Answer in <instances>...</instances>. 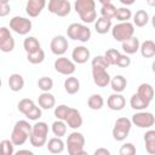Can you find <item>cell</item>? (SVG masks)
I'll return each instance as SVG.
<instances>
[{"mask_svg":"<svg viewBox=\"0 0 155 155\" xmlns=\"http://www.w3.org/2000/svg\"><path fill=\"white\" fill-rule=\"evenodd\" d=\"M74 7L84 23H92L97 18L96 2L93 0H76Z\"/></svg>","mask_w":155,"mask_h":155,"instance_id":"obj_1","label":"cell"},{"mask_svg":"<svg viewBox=\"0 0 155 155\" xmlns=\"http://www.w3.org/2000/svg\"><path fill=\"white\" fill-rule=\"evenodd\" d=\"M31 134V125L25 120H19L15 124L12 133H11V142L13 145H22L24 144Z\"/></svg>","mask_w":155,"mask_h":155,"instance_id":"obj_2","label":"cell"},{"mask_svg":"<svg viewBox=\"0 0 155 155\" xmlns=\"http://www.w3.org/2000/svg\"><path fill=\"white\" fill-rule=\"evenodd\" d=\"M48 134V125L44 121L35 122L31 126V134L29 137V142L35 148H41L47 142Z\"/></svg>","mask_w":155,"mask_h":155,"instance_id":"obj_3","label":"cell"},{"mask_svg":"<svg viewBox=\"0 0 155 155\" xmlns=\"http://www.w3.org/2000/svg\"><path fill=\"white\" fill-rule=\"evenodd\" d=\"M67 35L71 40L87 42L91 39V29L81 23H71L67 29Z\"/></svg>","mask_w":155,"mask_h":155,"instance_id":"obj_4","label":"cell"},{"mask_svg":"<svg viewBox=\"0 0 155 155\" xmlns=\"http://www.w3.org/2000/svg\"><path fill=\"white\" fill-rule=\"evenodd\" d=\"M134 34V25L131 22H121L113 27L111 35L116 41L124 42L128 39H131Z\"/></svg>","mask_w":155,"mask_h":155,"instance_id":"obj_5","label":"cell"},{"mask_svg":"<svg viewBox=\"0 0 155 155\" xmlns=\"http://www.w3.org/2000/svg\"><path fill=\"white\" fill-rule=\"evenodd\" d=\"M85 147V137L80 132H73L68 136L67 139V149L69 155H78L84 150Z\"/></svg>","mask_w":155,"mask_h":155,"instance_id":"obj_6","label":"cell"},{"mask_svg":"<svg viewBox=\"0 0 155 155\" xmlns=\"http://www.w3.org/2000/svg\"><path fill=\"white\" fill-rule=\"evenodd\" d=\"M131 127H132V124H131V120H128L127 117H119L116 121H115V125H114V128H113V137L115 140H125L126 137L128 136L130 131H131Z\"/></svg>","mask_w":155,"mask_h":155,"instance_id":"obj_7","label":"cell"},{"mask_svg":"<svg viewBox=\"0 0 155 155\" xmlns=\"http://www.w3.org/2000/svg\"><path fill=\"white\" fill-rule=\"evenodd\" d=\"M31 21L25 17L15 16L12 19H10V29L19 35H27L31 30Z\"/></svg>","mask_w":155,"mask_h":155,"instance_id":"obj_8","label":"cell"},{"mask_svg":"<svg viewBox=\"0 0 155 155\" xmlns=\"http://www.w3.org/2000/svg\"><path fill=\"white\" fill-rule=\"evenodd\" d=\"M47 6H48V11L58 17L68 16L71 10V5L68 0H50Z\"/></svg>","mask_w":155,"mask_h":155,"instance_id":"obj_9","label":"cell"},{"mask_svg":"<svg viewBox=\"0 0 155 155\" xmlns=\"http://www.w3.org/2000/svg\"><path fill=\"white\" fill-rule=\"evenodd\" d=\"M131 124L136 125L139 128H150L155 124V117L151 113L148 111H139L132 115Z\"/></svg>","mask_w":155,"mask_h":155,"instance_id":"obj_10","label":"cell"},{"mask_svg":"<svg viewBox=\"0 0 155 155\" xmlns=\"http://www.w3.org/2000/svg\"><path fill=\"white\" fill-rule=\"evenodd\" d=\"M54 69L57 73L62 74V75H67V76H71L75 73V63L70 59H68L67 57H58L54 61Z\"/></svg>","mask_w":155,"mask_h":155,"instance_id":"obj_11","label":"cell"},{"mask_svg":"<svg viewBox=\"0 0 155 155\" xmlns=\"http://www.w3.org/2000/svg\"><path fill=\"white\" fill-rule=\"evenodd\" d=\"M15 48V39L6 27H0V51L7 53L13 51Z\"/></svg>","mask_w":155,"mask_h":155,"instance_id":"obj_12","label":"cell"},{"mask_svg":"<svg viewBox=\"0 0 155 155\" xmlns=\"http://www.w3.org/2000/svg\"><path fill=\"white\" fill-rule=\"evenodd\" d=\"M69 47V44H68V40L65 36L63 35H56L52 40H51V44H50V48H51V52L56 56H63Z\"/></svg>","mask_w":155,"mask_h":155,"instance_id":"obj_13","label":"cell"},{"mask_svg":"<svg viewBox=\"0 0 155 155\" xmlns=\"http://www.w3.org/2000/svg\"><path fill=\"white\" fill-rule=\"evenodd\" d=\"M65 125L73 130H78L79 127L82 126V116L80 114V111L75 108H70L69 109V113L64 120Z\"/></svg>","mask_w":155,"mask_h":155,"instance_id":"obj_14","label":"cell"},{"mask_svg":"<svg viewBox=\"0 0 155 155\" xmlns=\"http://www.w3.org/2000/svg\"><path fill=\"white\" fill-rule=\"evenodd\" d=\"M46 6V1L45 0H28L27 5H25V12L29 17H38L41 11L44 10V7Z\"/></svg>","mask_w":155,"mask_h":155,"instance_id":"obj_15","label":"cell"},{"mask_svg":"<svg viewBox=\"0 0 155 155\" xmlns=\"http://www.w3.org/2000/svg\"><path fill=\"white\" fill-rule=\"evenodd\" d=\"M107 105H108L109 109L115 110V111H119V110H122L125 108L126 99H125V97L121 93H113V94H110L108 97Z\"/></svg>","mask_w":155,"mask_h":155,"instance_id":"obj_16","label":"cell"},{"mask_svg":"<svg viewBox=\"0 0 155 155\" xmlns=\"http://www.w3.org/2000/svg\"><path fill=\"white\" fill-rule=\"evenodd\" d=\"M92 76H93V82L98 87H105L110 84L111 78L108 74V71L104 69H92Z\"/></svg>","mask_w":155,"mask_h":155,"instance_id":"obj_17","label":"cell"},{"mask_svg":"<svg viewBox=\"0 0 155 155\" xmlns=\"http://www.w3.org/2000/svg\"><path fill=\"white\" fill-rule=\"evenodd\" d=\"M71 58H73L74 63L84 64L90 58V50L85 46H76L71 52Z\"/></svg>","mask_w":155,"mask_h":155,"instance_id":"obj_18","label":"cell"},{"mask_svg":"<svg viewBox=\"0 0 155 155\" xmlns=\"http://www.w3.org/2000/svg\"><path fill=\"white\" fill-rule=\"evenodd\" d=\"M143 102L150 104V102L153 101L154 98V88L150 84H140L138 86V90H137V93H136Z\"/></svg>","mask_w":155,"mask_h":155,"instance_id":"obj_19","label":"cell"},{"mask_svg":"<svg viewBox=\"0 0 155 155\" xmlns=\"http://www.w3.org/2000/svg\"><path fill=\"white\" fill-rule=\"evenodd\" d=\"M38 103L40 105V108L45 109V110H48V109H52L56 104V98L53 94H51L50 92H42L39 98H38Z\"/></svg>","mask_w":155,"mask_h":155,"instance_id":"obj_20","label":"cell"},{"mask_svg":"<svg viewBox=\"0 0 155 155\" xmlns=\"http://www.w3.org/2000/svg\"><path fill=\"white\" fill-rule=\"evenodd\" d=\"M46 147H47V150L51 153V154H59L64 150L65 145H64V142L58 138V137H53L51 139H48L46 142Z\"/></svg>","mask_w":155,"mask_h":155,"instance_id":"obj_21","label":"cell"},{"mask_svg":"<svg viewBox=\"0 0 155 155\" xmlns=\"http://www.w3.org/2000/svg\"><path fill=\"white\" fill-rule=\"evenodd\" d=\"M8 87L13 92H19L24 87V79L21 74H11L8 78Z\"/></svg>","mask_w":155,"mask_h":155,"instance_id":"obj_22","label":"cell"},{"mask_svg":"<svg viewBox=\"0 0 155 155\" xmlns=\"http://www.w3.org/2000/svg\"><path fill=\"white\" fill-rule=\"evenodd\" d=\"M139 39L137 36H132L131 39L122 42V50L125 51V54H133L139 50Z\"/></svg>","mask_w":155,"mask_h":155,"instance_id":"obj_23","label":"cell"},{"mask_svg":"<svg viewBox=\"0 0 155 155\" xmlns=\"http://www.w3.org/2000/svg\"><path fill=\"white\" fill-rule=\"evenodd\" d=\"M110 86L115 93H121L122 91H125L127 86V80L122 75H115L110 79Z\"/></svg>","mask_w":155,"mask_h":155,"instance_id":"obj_24","label":"cell"},{"mask_svg":"<svg viewBox=\"0 0 155 155\" xmlns=\"http://www.w3.org/2000/svg\"><path fill=\"white\" fill-rule=\"evenodd\" d=\"M101 4H102V7H101V15L103 18H108V19H111L115 17V11H116V7L111 4L110 0H101Z\"/></svg>","mask_w":155,"mask_h":155,"instance_id":"obj_25","label":"cell"},{"mask_svg":"<svg viewBox=\"0 0 155 155\" xmlns=\"http://www.w3.org/2000/svg\"><path fill=\"white\" fill-rule=\"evenodd\" d=\"M140 54L144 58H151L155 56V42L153 40H145L139 45Z\"/></svg>","mask_w":155,"mask_h":155,"instance_id":"obj_26","label":"cell"},{"mask_svg":"<svg viewBox=\"0 0 155 155\" xmlns=\"http://www.w3.org/2000/svg\"><path fill=\"white\" fill-rule=\"evenodd\" d=\"M23 47H24V51L28 53H33V52H36L41 48L40 46V42L39 40L35 38V36H28L24 39L23 41Z\"/></svg>","mask_w":155,"mask_h":155,"instance_id":"obj_27","label":"cell"},{"mask_svg":"<svg viewBox=\"0 0 155 155\" xmlns=\"http://www.w3.org/2000/svg\"><path fill=\"white\" fill-rule=\"evenodd\" d=\"M64 90L68 94H75L80 90V81L75 76H69L64 81Z\"/></svg>","mask_w":155,"mask_h":155,"instance_id":"obj_28","label":"cell"},{"mask_svg":"<svg viewBox=\"0 0 155 155\" xmlns=\"http://www.w3.org/2000/svg\"><path fill=\"white\" fill-rule=\"evenodd\" d=\"M144 142H145V150L148 154L154 155L155 154V131L149 130L144 134Z\"/></svg>","mask_w":155,"mask_h":155,"instance_id":"obj_29","label":"cell"},{"mask_svg":"<svg viewBox=\"0 0 155 155\" xmlns=\"http://www.w3.org/2000/svg\"><path fill=\"white\" fill-rule=\"evenodd\" d=\"M148 22H149V15H148V12L145 10H138L134 13V16H133V23L132 24L136 25V27L142 28V27H145L148 24Z\"/></svg>","mask_w":155,"mask_h":155,"instance_id":"obj_30","label":"cell"},{"mask_svg":"<svg viewBox=\"0 0 155 155\" xmlns=\"http://www.w3.org/2000/svg\"><path fill=\"white\" fill-rule=\"evenodd\" d=\"M111 28V19L99 17L94 23V29L98 34H107Z\"/></svg>","mask_w":155,"mask_h":155,"instance_id":"obj_31","label":"cell"},{"mask_svg":"<svg viewBox=\"0 0 155 155\" xmlns=\"http://www.w3.org/2000/svg\"><path fill=\"white\" fill-rule=\"evenodd\" d=\"M87 105L92 110H99L104 105V99L101 94H92L87 99Z\"/></svg>","mask_w":155,"mask_h":155,"instance_id":"obj_32","label":"cell"},{"mask_svg":"<svg viewBox=\"0 0 155 155\" xmlns=\"http://www.w3.org/2000/svg\"><path fill=\"white\" fill-rule=\"evenodd\" d=\"M51 130H52V132H53V134H54L56 137L61 138V137L65 136V133H67V125H65L64 121L56 120V121L52 124Z\"/></svg>","mask_w":155,"mask_h":155,"instance_id":"obj_33","label":"cell"},{"mask_svg":"<svg viewBox=\"0 0 155 155\" xmlns=\"http://www.w3.org/2000/svg\"><path fill=\"white\" fill-rule=\"evenodd\" d=\"M131 17H132L131 10H128L127 7H119L115 11V17L114 18H116L121 23V22H128V19H131Z\"/></svg>","mask_w":155,"mask_h":155,"instance_id":"obj_34","label":"cell"},{"mask_svg":"<svg viewBox=\"0 0 155 155\" xmlns=\"http://www.w3.org/2000/svg\"><path fill=\"white\" fill-rule=\"evenodd\" d=\"M27 59H28V62L31 63V64H40V63H42L44 59H45V52H44L42 48H40V50L36 51V52L28 53V54H27Z\"/></svg>","mask_w":155,"mask_h":155,"instance_id":"obj_35","label":"cell"},{"mask_svg":"<svg viewBox=\"0 0 155 155\" xmlns=\"http://www.w3.org/2000/svg\"><path fill=\"white\" fill-rule=\"evenodd\" d=\"M120 52L116 48H109L105 51L104 53V58L107 59V62L109 63V65H116V62L120 57Z\"/></svg>","mask_w":155,"mask_h":155,"instance_id":"obj_36","label":"cell"},{"mask_svg":"<svg viewBox=\"0 0 155 155\" xmlns=\"http://www.w3.org/2000/svg\"><path fill=\"white\" fill-rule=\"evenodd\" d=\"M38 87L42 92H50L53 87V80L48 76H42L38 80Z\"/></svg>","mask_w":155,"mask_h":155,"instance_id":"obj_37","label":"cell"},{"mask_svg":"<svg viewBox=\"0 0 155 155\" xmlns=\"http://www.w3.org/2000/svg\"><path fill=\"white\" fill-rule=\"evenodd\" d=\"M130 105H131V108H133L134 110H144V109H147V108L149 107V104L145 103V102H143L136 93L132 94V97H131V99H130Z\"/></svg>","mask_w":155,"mask_h":155,"instance_id":"obj_38","label":"cell"},{"mask_svg":"<svg viewBox=\"0 0 155 155\" xmlns=\"http://www.w3.org/2000/svg\"><path fill=\"white\" fill-rule=\"evenodd\" d=\"M92 69H104L107 70L109 68V63L104 58V56H96L91 62Z\"/></svg>","mask_w":155,"mask_h":155,"instance_id":"obj_39","label":"cell"},{"mask_svg":"<svg viewBox=\"0 0 155 155\" xmlns=\"http://www.w3.org/2000/svg\"><path fill=\"white\" fill-rule=\"evenodd\" d=\"M18 110L22 113V114H27L33 107H35V103H34V101L33 99H29V98H23V99H21L19 102H18Z\"/></svg>","mask_w":155,"mask_h":155,"instance_id":"obj_40","label":"cell"},{"mask_svg":"<svg viewBox=\"0 0 155 155\" xmlns=\"http://www.w3.org/2000/svg\"><path fill=\"white\" fill-rule=\"evenodd\" d=\"M13 144L10 139H4L0 142V155H13Z\"/></svg>","mask_w":155,"mask_h":155,"instance_id":"obj_41","label":"cell"},{"mask_svg":"<svg viewBox=\"0 0 155 155\" xmlns=\"http://www.w3.org/2000/svg\"><path fill=\"white\" fill-rule=\"evenodd\" d=\"M69 109L70 107L65 105V104H61L58 107L54 108V116L57 117V120H61V121H64L68 113H69Z\"/></svg>","mask_w":155,"mask_h":155,"instance_id":"obj_42","label":"cell"},{"mask_svg":"<svg viewBox=\"0 0 155 155\" xmlns=\"http://www.w3.org/2000/svg\"><path fill=\"white\" fill-rule=\"evenodd\" d=\"M137 150H136V147L132 144V143H125L120 147V150H119V154L120 155H136Z\"/></svg>","mask_w":155,"mask_h":155,"instance_id":"obj_43","label":"cell"},{"mask_svg":"<svg viewBox=\"0 0 155 155\" xmlns=\"http://www.w3.org/2000/svg\"><path fill=\"white\" fill-rule=\"evenodd\" d=\"M25 116L29 119V120H33V121H36V120H39L40 117H41V109L39 108V107H33L27 114H25Z\"/></svg>","mask_w":155,"mask_h":155,"instance_id":"obj_44","label":"cell"},{"mask_svg":"<svg viewBox=\"0 0 155 155\" xmlns=\"http://www.w3.org/2000/svg\"><path fill=\"white\" fill-rule=\"evenodd\" d=\"M11 11L10 2L7 0H1L0 1V17H6Z\"/></svg>","mask_w":155,"mask_h":155,"instance_id":"obj_45","label":"cell"},{"mask_svg":"<svg viewBox=\"0 0 155 155\" xmlns=\"http://www.w3.org/2000/svg\"><path fill=\"white\" fill-rule=\"evenodd\" d=\"M130 64H131V58L127 54H120V57L116 62V65L120 68H127Z\"/></svg>","mask_w":155,"mask_h":155,"instance_id":"obj_46","label":"cell"},{"mask_svg":"<svg viewBox=\"0 0 155 155\" xmlns=\"http://www.w3.org/2000/svg\"><path fill=\"white\" fill-rule=\"evenodd\" d=\"M93 155H111V154L107 148H97L94 150Z\"/></svg>","mask_w":155,"mask_h":155,"instance_id":"obj_47","label":"cell"},{"mask_svg":"<svg viewBox=\"0 0 155 155\" xmlns=\"http://www.w3.org/2000/svg\"><path fill=\"white\" fill-rule=\"evenodd\" d=\"M13 155H34V153L30 151V150H28V149H21L18 151H16Z\"/></svg>","mask_w":155,"mask_h":155,"instance_id":"obj_48","label":"cell"},{"mask_svg":"<svg viewBox=\"0 0 155 155\" xmlns=\"http://www.w3.org/2000/svg\"><path fill=\"white\" fill-rule=\"evenodd\" d=\"M121 1V4H124V5H126V4H133V0H130V1H127V0H120Z\"/></svg>","mask_w":155,"mask_h":155,"instance_id":"obj_49","label":"cell"},{"mask_svg":"<svg viewBox=\"0 0 155 155\" xmlns=\"http://www.w3.org/2000/svg\"><path fill=\"white\" fill-rule=\"evenodd\" d=\"M78 155H88V153L87 151H85V150H82L80 154H78Z\"/></svg>","mask_w":155,"mask_h":155,"instance_id":"obj_50","label":"cell"},{"mask_svg":"<svg viewBox=\"0 0 155 155\" xmlns=\"http://www.w3.org/2000/svg\"><path fill=\"white\" fill-rule=\"evenodd\" d=\"M0 88H1V79H0Z\"/></svg>","mask_w":155,"mask_h":155,"instance_id":"obj_51","label":"cell"}]
</instances>
